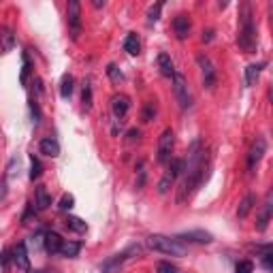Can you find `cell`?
<instances>
[{
	"mask_svg": "<svg viewBox=\"0 0 273 273\" xmlns=\"http://www.w3.org/2000/svg\"><path fill=\"white\" fill-rule=\"evenodd\" d=\"M205 165H203V147H201V141H194L190 147V154L188 160H184V171H181V181H179V188H177V197L175 201L181 205L192 197L201 181H203V173H205Z\"/></svg>",
	"mask_w": 273,
	"mask_h": 273,
	"instance_id": "1",
	"label": "cell"
},
{
	"mask_svg": "<svg viewBox=\"0 0 273 273\" xmlns=\"http://www.w3.org/2000/svg\"><path fill=\"white\" fill-rule=\"evenodd\" d=\"M237 45L244 49L246 54H254L256 45H258V36H256V26L252 19V7L250 3L241 5L239 11V34H237Z\"/></svg>",
	"mask_w": 273,
	"mask_h": 273,
	"instance_id": "2",
	"label": "cell"
},
{
	"mask_svg": "<svg viewBox=\"0 0 273 273\" xmlns=\"http://www.w3.org/2000/svg\"><path fill=\"white\" fill-rule=\"evenodd\" d=\"M145 246L160 254H169V256H186V246H181L177 239H171L167 235H149L145 239Z\"/></svg>",
	"mask_w": 273,
	"mask_h": 273,
	"instance_id": "3",
	"label": "cell"
},
{
	"mask_svg": "<svg viewBox=\"0 0 273 273\" xmlns=\"http://www.w3.org/2000/svg\"><path fill=\"white\" fill-rule=\"evenodd\" d=\"M66 24H68V34L73 41H77L82 34V5L79 0H70L66 7Z\"/></svg>",
	"mask_w": 273,
	"mask_h": 273,
	"instance_id": "4",
	"label": "cell"
},
{
	"mask_svg": "<svg viewBox=\"0 0 273 273\" xmlns=\"http://www.w3.org/2000/svg\"><path fill=\"white\" fill-rule=\"evenodd\" d=\"M173 145H175V133L171 128L163 130V135L158 139V149H156V160L160 165H167L173 154Z\"/></svg>",
	"mask_w": 273,
	"mask_h": 273,
	"instance_id": "5",
	"label": "cell"
},
{
	"mask_svg": "<svg viewBox=\"0 0 273 273\" xmlns=\"http://www.w3.org/2000/svg\"><path fill=\"white\" fill-rule=\"evenodd\" d=\"M169 171H165V175L160 177L158 181V192L160 194H167L169 188L175 184V179L181 175V171H184V160H179V158H173V160H169Z\"/></svg>",
	"mask_w": 273,
	"mask_h": 273,
	"instance_id": "6",
	"label": "cell"
},
{
	"mask_svg": "<svg viewBox=\"0 0 273 273\" xmlns=\"http://www.w3.org/2000/svg\"><path fill=\"white\" fill-rule=\"evenodd\" d=\"M173 92H175V98H177L179 107L186 111V109L192 105V96H190V90H188L186 77L181 75V73H175V75H173Z\"/></svg>",
	"mask_w": 273,
	"mask_h": 273,
	"instance_id": "7",
	"label": "cell"
},
{
	"mask_svg": "<svg viewBox=\"0 0 273 273\" xmlns=\"http://www.w3.org/2000/svg\"><path fill=\"white\" fill-rule=\"evenodd\" d=\"M197 64H199V68H201V75H203V84H205V88H214L216 86V82H218V73H216V66H214V62L205 56V54H199L197 56Z\"/></svg>",
	"mask_w": 273,
	"mask_h": 273,
	"instance_id": "8",
	"label": "cell"
},
{
	"mask_svg": "<svg viewBox=\"0 0 273 273\" xmlns=\"http://www.w3.org/2000/svg\"><path fill=\"white\" fill-rule=\"evenodd\" d=\"M271 211H273V194H271V190H269L267 197H265V203H262V207L258 211V218H256V230L258 232L267 230L269 222H271Z\"/></svg>",
	"mask_w": 273,
	"mask_h": 273,
	"instance_id": "9",
	"label": "cell"
},
{
	"mask_svg": "<svg viewBox=\"0 0 273 273\" xmlns=\"http://www.w3.org/2000/svg\"><path fill=\"white\" fill-rule=\"evenodd\" d=\"M128 109H130V98L126 94H113V98H111V115H113L115 122H122Z\"/></svg>",
	"mask_w": 273,
	"mask_h": 273,
	"instance_id": "10",
	"label": "cell"
},
{
	"mask_svg": "<svg viewBox=\"0 0 273 273\" xmlns=\"http://www.w3.org/2000/svg\"><path fill=\"white\" fill-rule=\"evenodd\" d=\"M265 151H267V141L262 137H258L254 141V145H252L250 151H248V171H254L258 167V163H260V158H262Z\"/></svg>",
	"mask_w": 273,
	"mask_h": 273,
	"instance_id": "11",
	"label": "cell"
},
{
	"mask_svg": "<svg viewBox=\"0 0 273 273\" xmlns=\"http://www.w3.org/2000/svg\"><path fill=\"white\" fill-rule=\"evenodd\" d=\"M177 241H188V244H211L214 241V237H211V232L207 230H186V232H179V235L175 237Z\"/></svg>",
	"mask_w": 273,
	"mask_h": 273,
	"instance_id": "12",
	"label": "cell"
},
{
	"mask_svg": "<svg viewBox=\"0 0 273 273\" xmlns=\"http://www.w3.org/2000/svg\"><path fill=\"white\" fill-rule=\"evenodd\" d=\"M190 28H192L190 15H186V13L175 15V19H173V30H175V36H177V38H186V36L190 34Z\"/></svg>",
	"mask_w": 273,
	"mask_h": 273,
	"instance_id": "13",
	"label": "cell"
},
{
	"mask_svg": "<svg viewBox=\"0 0 273 273\" xmlns=\"http://www.w3.org/2000/svg\"><path fill=\"white\" fill-rule=\"evenodd\" d=\"M62 237L58 235V232H45L43 235V248L47 254H60V248H62Z\"/></svg>",
	"mask_w": 273,
	"mask_h": 273,
	"instance_id": "14",
	"label": "cell"
},
{
	"mask_svg": "<svg viewBox=\"0 0 273 273\" xmlns=\"http://www.w3.org/2000/svg\"><path fill=\"white\" fill-rule=\"evenodd\" d=\"M13 262L19 267V269H24V271H28V267H30V258H28V248H26V244H17L15 248H13Z\"/></svg>",
	"mask_w": 273,
	"mask_h": 273,
	"instance_id": "15",
	"label": "cell"
},
{
	"mask_svg": "<svg viewBox=\"0 0 273 273\" xmlns=\"http://www.w3.org/2000/svg\"><path fill=\"white\" fill-rule=\"evenodd\" d=\"M38 149H41V154H45V156H49V158H58V156H60V143H58L54 137L41 139V143H38Z\"/></svg>",
	"mask_w": 273,
	"mask_h": 273,
	"instance_id": "16",
	"label": "cell"
},
{
	"mask_svg": "<svg viewBox=\"0 0 273 273\" xmlns=\"http://www.w3.org/2000/svg\"><path fill=\"white\" fill-rule=\"evenodd\" d=\"M254 205H256V194H246L244 199H241L239 207H237V218H239V220L248 218V214H250L252 209H254Z\"/></svg>",
	"mask_w": 273,
	"mask_h": 273,
	"instance_id": "17",
	"label": "cell"
},
{
	"mask_svg": "<svg viewBox=\"0 0 273 273\" xmlns=\"http://www.w3.org/2000/svg\"><path fill=\"white\" fill-rule=\"evenodd\" d=\"M158 68H160V73H163L165 77H173L175 75V64H173V60H171L169 54H158Z\"/></svg>",
	"mask_w": 273,
	"mask_h": 273,
	"instance_id": "18",
	"label": "cell"
},
{
	"mask_svg": "<svg viewBox=\"0 0 273 273\" xmlns=\"http://www.w3.org/2000/svg\"><path fill=\"white\" fill-rule=\"evenodd\" d=\"M34 205H36L38 211H43V209H47L49 205H52V197H49V192H47L45 186L36 188V192H34Z\"/></svg>",
	"mask_w": 273,
	"mask_h": 273,
	"instance_id": "19",
	"label": "cell"
},
{
	"mask_svg": "<svg viewBox=\"0 0 273 273\" xmlns=\"http://www.w3.org/2000/svg\"><path fill=\"white\" fill-rule=\"evenodd\" d=\"M265 66H267V62H258V64H250L246 68V86L248 88L256 84V79L260 77V73H262V68H265Z\"/></svg>",
	"mask_w": 273,
	"mask_h": 273,
	"instance_id": "20",
	"label": "cell"
},
{
	"mask_svg": "<svg viewBox=\"0 0 273 273\" xmlns=\"http://www.w3.org/2000/svg\"><path fill=\"white\" fill-rule=\"evenodd\" d=\"M124 49L130 54V56H137L141 52V41H139V34L135 32H128L126 38H124Z\"/></svg>",
	"mask_w": 273,
	"mask_h": 273,
	"instance_id": "21",
	"label": "cell"
},
{
	"mask_svg": "<svg viewBox=\"0 0 273 273\" xmlns=\"http://www.w3.org/2000/svg\"><path fill=\"white\" fill-rule=\"evenodd\" d=\"M79 252H82V244L79 241H62V248H60V254L66 258H75Z\"/></svg>",
	"mask_w": 273,
	"mask_h": 273,
	"instance_id": "22",
	"label": "cell"
},
{
	"mask_svg": "<svg viewBox=\"0 0 273 273\" xmlns=\"http://www.w3.org/2000/svg\"><path fill=\"white\" fill-rule=\"evenodd\" d=\"M64 224H66V228H68V230L77 232V235H84V232L88 230V224H86V222H84L82 218H75V216H68Z\"/></svg>",
	"mask_w": 273,
	"mask_h": 273,
	"instance_id": "23",
	"label": "cell"
},
{
	"mask_svg": "<svg viewBox=\"0 0 273 273\" xmlns=\"http://www.w3.org/2000/svg\"><path fill=\"white\" fill-rule=\"evenodd\" d=\"M73 86H75L73 75H64L62 82H60V96H62V98H70V94H73Z\"/></svg>",
	"mask_w": 273,
	"mask_h": 273,
	"instance_id": "24",
	"label": "cell"
},
{
	"mask_svg": "<svg viewBox=\"0 0 273 273\" xmlns=\"http://www.w3.org/2000/svg\"><path fill=\"white\" fill-rule=\"evenodd\" d=\"M43 167H41V163H38V158L32 154V156H30V179H38V177H41V173H43V171H41Z\"/></svg>",
	"mask_w": 273,
	"mask_h": 273,
	"instance_id": "25",
	"label": "cell"
},
{
	"mask_svg": "<svg viewBox=\"0 0 273 273\" xmlns=\"http://www.w3.org/2000/svg\"><path fill=\"white\" fill-rule=\"evenodd\" d=\"M0 38H3V49L9 52V49H13V32L9 28H0Z\"/></svg>",
	"mask_w": 273,
	"mask_h": 273,
	"instance_id": "26",
	"label": "cell"
},
{
	"mask_svg": "<svg viewBox=\"0 0 273 273\" xmlns=\"http://www.w3.org/2000/svg\"><path fill=\"white\" fill-rule=\"evenodd\" d=\"M30 58H28V54H22V75H19V82H22V86H26L28 84V75H30Z\"/></svg>",
	"mask_w": 273,
	"mask_h": 273,
	"instance_id": "27",
	"label": "cell"
},
{
	"mask_svg": "<svg viewBox=\"0 0 273 273\" xmlns=\"http://www.w3.org/2000/svg\"><path fill=\"white\" fill-rule=\"evenodd\" d=\"M163 5L165 3H156L154 7H149V11H147V24H156L158 22L160 11H163Z\"/></svg>",
	"mask_w": 273,
	"mask_h": 273,
	"instance_id": "28",
	"label": "cell"
},
{
	"mask_svg": "<svg viewBox=\"0 0 273 273\" xmlns=\"http://www.w3.org/2000/svg\"><path fill=\"white\" fill-rule=\"evenodd\" d=\"M82 103H84V109H86V111H88L90 107H92V86H90V82H86V84H84Z\"/></svg>",
	"mask_w": 273,
	"mask_h": 273,
	"instance_id": "29",
	"label": "cell"
},
{
	"mask_svg": "<svg viewBox=\"0 0 273 273\" xmlns=\"http://www.w3.org/2000/svg\"><path fill=\"white\" fill-rule=\"evenodd\" d=\"M73 205H75V197L73 194H64L62 199H60L58 209L60 211H68V209H73Z\"/></svg>",
	"mask_w": 273,
	"mask_h": 273,
	"instance_id": "30",
	"label": "cell"
},
{
	"mask_svg": "<svg viewBox=\"0 0 273 273\" xmlns=\"http://www.w3.org/2000/svg\"><path fill=\"white\" fill-rule=\"evenodd\" d=\"M156 273H179V269L175 265H171L167 260H160L156 265Z\"/></svg>",
	"mask_w": 273,
	"mask_h": 273,
	"instance_id": "31",
	"label": "cell"
},
{
	"mask_svg": "<svg viewBox=\"0 0 273 273\" xmlns=\"http://www.w3.org/2000/svg\"><path fill=\"white\" fill-rule=\"evenodd\" d=\"M235 273H254V262L252 260H239L237 267H235Z\"/></svg>",
	"mask_w": 273,
	"mask_h": 273,
	"instance_id": "32",
	"label": "cell"
},
{
	"mask_svg": "<svg viewBox=\"0 0 273 273\" xmlns=\"http://www.w3.org/2000/svg\"><path fill=\"white\" fill-rule=\"evenodd\" d=\"M262 267L267 271L273 269V254H271V246H265V252H262Z\"/></svg>",
	"mask_w": 273,
	"mask_h": 273,
	"instance_id": "33",
	"label": "cell"
},
{
	"mask_svg": "<svg viewBox=\"0 0 273 273\" xmlns=\"http://www.w3.org/2000/svg\"><path fill=\"white\" fill-rule=\"evenodd\" d=\"M107 75L111 77V82H115V84H118V82H122V79H124V77H122V73H120V68H118L115 64H109V66H107Z\"/></svg>",
	"mask_w": 273,
	"mask_h": 273,
	"instance_id": "34",
	"label": "cell"
},
{
	"mask_svg": "<svg viewBox=\"0 0 273 273\" xmlns=\"http://www.w3.org/2000/svg\"><path fill=\"white\" fill-rule=\"evenodd\" d=\"M154 113H156V105L149 100V103H145V107H143V122H149V120L154 118Z\"/></svg>",
	"mask_w": 273,
	"mask_h": 273,
	"instance_id": "35",
	"label": "cell"
},
{
	"mask_svg": "<svg viewBox=\"0 0 273 273\" xmlns=\"http://www.w3.org/2000/svg\"><path fill=\"white\" fill-rule=\"evenodd\" d=\"M30 113H32V122H34V126L41 122V109H38V105H36V100H30Z\"/></svg>",
	"mask_w": 273,
	"mask_h": 273,
	"instance_id": "36",
	"label": "cell"
},
{
	"mask_svg": "<svg viewBox=\"0 0 273 273\" xmlns=\"http://www.w3.org/2000/svg\"><path fill=\"white\" fill-rule=\"evenodd\" d=\"M11 260H13V258H11V252H9V250H5L3 254H0V265H3L5 271L9 269V265H11Z\"/></svg>",
	"mask_w": 273,
	"mask_h": 273,
	"instance_id": "37",
	"label": "cell"
},
{
	"mask_svg": "<svg viewBox=\"0 0 273 273\" xmlns=\"http://www.w3.org/2000/svg\"><path fill=\"white\" fill-rule=\"evenodd\" d=\"M126 137H128V143H135V141H139V137H141V133H139V130H137V128H130V130H128V135H126Z\"/></svg>",
	"mask_w": 273,
	"mask_h": 273,
	"instance_id": "38",
	"label": "cell"
},
{
	"mask_svg": "<svg viewBox=\"0 0 273 273\" xmlns=\"http://www.w3.org/2000/svg\"><path fill=\"white\" fill-rule=\"evenodd\" d=\"M7 197V179H0V201Z\"/></svg>",
	"mask_w": 273,
	"mask_h": 273,
	"instance_id": "39",
	"label": "cell"
},
{
	"mask_svg": "<svg viewBox=\"0 0 273 273\" xmlns=\"http://www.w3.org/2000/svg\"><path fill=\"white\" fill-rule=\"evenodd\" d=\"M214 38V30H207V32H203V41H211Z\"/></svg>",
	"mask_w": 273,
	"mask_h": 273,
	"instance_id": "40",
	"label": "cell"
},
{
	"mask_svg": "<svg viewBox=\"0 0 273 273\" xmlns=\"http://www.w3.org/2000/svg\"><path fill=\"white\" fill-rule=\"evenodd\" d=\"M30 273H38V271H30Z\"/></svg>",
	"mask_w": 273,
	"mask_h": 273,
	"instance_id": "41",
	"label": "cell"
}]
</instances>
